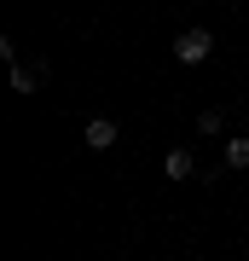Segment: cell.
<instances>
[{
  "instance_id": "obj_6",
  "label": "cell",
  "mask_w": 249,
  "mask_h": 261,
  "mask_svg": "<svg viewBox=\"0 0 249 261\" xmlns=\"http://www.w3.org/2000/svg\"><path fill=\"white\" fill-rule=\"evenodd\" d=\"M220 128H226L220 111H203V116H197V134H220Z\"/></svg>"
},
{
  "instance_id": "obj_7",
  "label": "cell",
  "mask_w": 249,
  "mask_h": 261,
  "mask_svg": "<svg viewBox=\"0 0 249 261\" xmlns=\"http://www.w3.org/2000/svg\"><path fill=\"white\" fill-rule=\"evenodd\" d=\"M232 6H238V0H232Z\"/></svg>"
},
{
  "instance_id": "obj_4",
  "label": "cell",
  "mask_w": 249,
  "mask_h": 261,
  "mask_svg": "<svg viewBox=\"0 0 249 261\" xmlns=\"http://www.w3.org/2000/svg\"><path fill=\"white\" fill-rule=\"evenodd\" d=\"M41 75H46V64H35V70H23V64H12V93H35V82H41Z\"/></svg>"
},
{
  "instance_id": "obj_5",
  "label": "cell",
  "mask_w": 249,
  "mask_h": 261,
  "mask_svg": "<svg viewBox=\"0 0 249 261\" xmlns=\"http://www.w3.org/2000/svg\"><path fill=\"white\" fill-rule=\"evenodd\" d=\"M226 168H249V134L226 140Z\"/></svg>"
},
{
  "instance_id": "obj_1",
  "label": "cell",
  "mask_w": 249,
  "mask_h": 261,
  "mask_svg": "<svg viewBox=\"0 0 249 261\" xmlns=\"http://www.w3.org/2000/svg\"><path fill=\"white\" fill-rule=\"evenodd\" d=\"M209 53H214V35H209V29H185V35L174 41V58H180V64H203Z\"/></svg>"
},
{
  "instance_id": "obj_2",
  "label": "cell",
  "mask_w": 249,
  "mask_h": 261,
  "mask_svg": "<svg viewBox=\"0 0 249 261\" xmlns=\"http://www.w3.org/2000/svg\"><path fill=\"white\" fill-rule=\"evenodd\" d=\"M81 140H87L93 151H110V145L122 140V128H116V122H110V116H93V122H87V128H81Z\"/></svg>"
},
{
  "instance_id": "obj_3",
  "label": "cell",
  "mask_w": 249,
  "mask_h": 261,
  "mask_svg": "<svg viewBox=\"0 0 249 261\" xmlns=\"http://www.w3.org/2000/svg\"><path fill=\"white\" fill-rule=\"evenodd\" d=\"M162 174H168V180H191V174H197V157H191L185 145H174V151L162 157Z\"/></svg>"
}]
</instances>
